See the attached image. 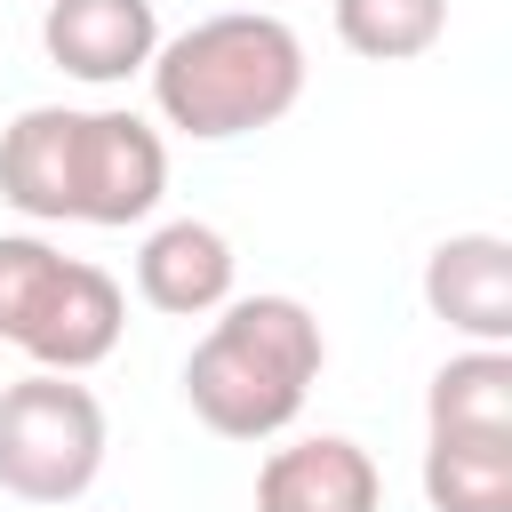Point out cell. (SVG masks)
Instances as JSON below:
<instances>
[{"label": "cell", "instance_id": "1", "mask_svg": "<svg viewBox=\"0 0 512 512\" xmlns=\"http://www.w3.org/2000/svg\"><path fill=\"white\" fill-rule=\"evenodd\" d=\"M144 80H152V112L176 136L232 144V136H256V128L296 112V96H304V40L272 8H224V16H200L176 40H160Z\"/></svg>", "mask_w": 512, "mask_h": 512}, {"label": "cell", "instance_id": "2", "mask_svg": "<svg viewBox=\"0 0 512 512\" xmlns=\"http://www.w3.org/2000/svg\"><path fill=\"white\" fill-rule=\"evenodd\" d=\"M320 360H328V336L304 296H280V288L232 296L184 360V400L216 440H272L304 416Z\"/></svg>", "mask_w": 512, "mask_h": 512}, {"label": "cell", "instance_id": "3", "mask_svg": "<svg viewBox=\"0 0 512 512\" xmlns=\"http://www.w3.org/2000/svg\"><path fill=\"white\" fill-rule=\"evenodd\" d=\"M112 424L80 376H16L0 384V488L16 504H80L104 472Z\"/></svg>", "mask_w": 512, "mask_h": 512}, {"label": "cell", "instance_id": "4", "mask_svg": "<svg viewBox=\"0 0 512 512\" xmlns=\"http://www.w3.org/2000/svg\"><path fill=\"white\" fill-rule=\"evenodd\" d=\"M168 192V144L144 112H80V152H72V224H144Z\"/></svg>", "mask_w": 512, "mask_h": 512}, {"label": "cell", "instance_id": "5", "mask_svg": "<svg viewBox=\"0 0 512 512\" xmlns=\"http://www.w3.org/2000/svg\"><path fill=\"white\" fill-rule=\"evenodd\" d=\"M40 48L64 80L120 88L160 56V8L152 0H48L40 8Z\"/></svg>", "mask_w": 512, "mask_h": 512}, {"label": "cell", "instance_id": "6", "mask_svg": "<svg viewBox=\"0 0 512 512\" xmlns=\"http://www.w3.org/2000/svg\"><path fill=\"white\" fill-rule=\"evenodd\" d=\"M424 312L464 344L512 352V240L504 232H448L424 256Z\"/></svg>", "mask_w": 512, "mask_h": 512}, {"label": "cell", "instance_id": "7", "mask_svg": "<svg viewBox=\"0 0 512 512\" xmlns=\"http://www.w3.org/2000/svg\"><path fill=\"white\" fill-rule=\"evenodd\" d=\"M120 328H128V296H120V280H112L104 264L64 256V272H56L40 320L24 328L16 352H24L32 368H48V376H88L96 360L120 352Z\"/></svg>", "mask_w": 512, "mask_h": 512}, {"label": "cell", "instance_id": "8", "mask_svg": "<svg viewBox=\"0 0 512 512\" xmlns=\"http://www.w3.org/2000/svg\"><path fill=\"white\" fill-rule=\"evenodd\" d=\"M232 280H240V256L232 240L208 224V216H168L144 232L136 248V296L168 320H208L232 304Z\"/></svg>", "mask_w": 512, "mask_h": 512}, {"label": "cell", "instance_id": "9", "mask_svg": "<svg viewBox=\"0 0 512 512\" xmlns=\"http://www.w3.org/2000/svg\"><path fill=\"white\" fill-rule=\"evenodd\" d=\"M376 504H384V472L344 432L288 440L256 472V512H376Z\"/></svg>", "mask_w": 512, "mask_h": 512}, {"label": "cell", "instance_id": "10", "mask_svg": "<svg viewBox=\"0 0 512 512\" xmlns=\"http://www.w3.org/2000/svg\"><path fill=\"white\" fill-rule=\"evenodd\" d=\"M72 152H80V112L24 104L0 128V200L32 224H72Z\"/></svg>", "mask_w": 512, "mask_h": 512}, {"label": "cell", "instance_id": "11", "mask_svg": "<svg viewBox=\"0 0 512 512\" xmlns=\"http://www.w3.org/2000/svg\"><path fill=\"white\" fill-rule=\"evenodd\" d=\"M424 432L448 440H512V352L464 344L424 384Z\"/></svg>", "mask_w": 512, "mask_h": 512}, {"label": "cell", "instance_id": "12", "mask_svg": "<svg viewBox=\"0 0 512 512\" xmlns=\"http://www.w3.org/2000/svg\"><path fill=\"white\" fill-rule=\"evenodd\" d=\"M424 504L432 512H512V440L424 432Z\"/></svg>", "mask_w": 512, "mask_h": 512}, {"label": "cell", "instance_id": "13", "mask_svg": "<svg viewBox=\"0 0 512 512\" xmlns=\"http://www.w3.org/2000/svg\"><path fill=\"white\" fill-rule=\"evenodd\" d=\"M440 32H448V0H336V40L368 64H408L440 48Z\"/></svg>", "mask_w": 512, "mask_h": 512}, {"label": "cell", "instance_id": "14", "mask_svg": "<svg viewBox=\"0 0 512 512\" xmlns=\"http://www.w3.org/2000/svg\"><path fill=\"white\" fill-rule=\"evenodd\" d=\"M56 272H64V248H48L40 232H0V344H24Z\"/></svg>", "mask_w": 512, "mask_h": 512}]
</instances>
